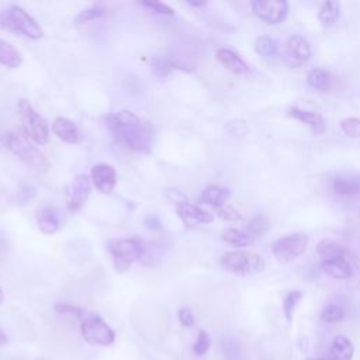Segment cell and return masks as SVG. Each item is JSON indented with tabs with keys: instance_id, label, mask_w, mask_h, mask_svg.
I'll return each mask as SVG.
<instances>
[{
	"instance_id": "1",
	"label": "cell",
	"mask_w": 360,
	"mask_h": 360,
	"mask_svg": "<svg viewBox=\"0 0 360 360\" xmlns=\"http://www.w3.org/2000/svg\"><path fill=\"white\" fill-rule=\"evenodd\" d=\"M108 130L114 140L133 152H149L154 131L149 123L129 110L118 111L108 118Z\"/></svg>"
},
{
	"instance_id": "2",
	"label": "cell",
	"mask_w": 360,
	"mask_h": 360,
	"mask_svg": "<svg viewBox=\"0 0 360 360\" xmlns=\"http://www.w3.org/2000/svg\"><path fill=\"white\" fill-rule=\"evenodd\" d=\"M0 30L22 34L30 40H40L44 35L40 24L17 5L0 13Z\"/></svg>"
},
{
	"instance_id": "3",
	"label": "cell",
	"mask_w": 360,
	"mask_h": 360,
	"mask_svg": "<svg viewBox=\"0 0 360 360\" xmlns=\"http://www.w3.org/2000/svg\"><path fill=\"white\" fill-rule=\"evenodd\" d=\"M117 272H127L136 261H141L145 254V245L140 238H122L108 244Z\"/></svg>"
},
{
	"instance_id": "4",
	"label": "cell",
	"mask_w": 360,
	"mask_h": 360,
	"mask_svg": "<svg viewBox=\"0 0 360 360\" xmlns=\"http://www.w3.org/2000/svg\"><path fill=\"white\" fill-rule=\"evenodd\" d=\"M5 144L15 156H17L33 170L38 173H44L48 170L49 162L45 158V155L34 145H31L24 137L17 136L15 133H8L5 137Z\"/></svg>"
},
{
	"instance_id": "5",
	"label": "cell",
	"mask_w": 360,
	"mask_h": 360,
	"mask_svg": "<svg viewBox=\"0 0 360 360\" xmlns=\"http://www.w3.org/2000/svg\"><path fill=\"white\" fill-rule=\"evenodd\" d=\"M19 115L26 137L38 145H45L49 138V130L44 117L40 115L24 99L19 101Z\"/></svg>"
},
{
	"instance_id": "6",
	"label": "cell",
	"mask_w": 360,
	"mask_h": 360,
	"mask_svg": "<svg viewBox=\"0 0 360 360\" xmlns=\"http://www.w3.org/2000/svg\"><path fill=\"white\" fill-rule=\"evenodd\" d=\"M220 263L225 272L236 276H249L265 269V261L262 256L241 251L225 252L221 256Z\"/></svg>"
},
{
	"instance_id": "7",
	"label": "cell",
	"mask_w": 360,
	"mask_h": 360,
	"mask_svg": "<svg viewBox=\"0 0 360 360\" xmlns=\"http://www.w3.org/2000/svg\"><path fill=\"white\" fill-rule=\"evenodd\" d=\"M81 332L83 339L90 345L111 346L115 341L113 328L97 314L85 313L81 318Z\"/></svg>"
},
{
	"instance_id": "8",
	"label": "cell",
	"mask_w": 360,
	"mask_h": 360,
	"mask_svg": "<svg viewBox=\"0 0 360 360\" xmlns=\"http://www.w3.org/2000/svg\"><path fill=\"white\" fill-rule=\"evenodd\" d=\"M309 247V236L306 234H290L286 235L272 245L273 255L277 261L283 263L293 262L298 256H302Z\"/></svg>"
},
{
	"instance_id": "9",
	"label": "cell",
	"mask_w": 360,
	"mask_h": 360,
	"mask_svg": "<svg viewBox=\"0 0 360 360\" xmlns=\"http://www.w3.org/2000/svg\"><path fill=\"white\" fill-rule=\"evenodd\" d=\"M254 13L268 24L281 23L288 13V3L284 0H255L251 3Z\"/></svg>"
},
{
	"instance_id": "10",
	"label": "cell",
	"mask_w": 360,
	"mask_h": 360,
	"mask_svg": "<svg viewBox=\"0 0 360 360\" xmlns=\"http://www.w3.org/2000/svg\"><path fill=\"white\" fill-rule=\"evenodd\" d=\"M90 180L86 174H78L67 188V207L71 213L79 211L90 195Z\"/></svg>"
},
{
	"instance_id": "11",
	"label": "cell",
	"mask_w": 360,
	"mask_h": 360,
	"mask_svg": "<svg viewBox=\"0 0 360 360\" xmlns=\"http://www.w3.org/2000/svg\"><path fill=\"white\" fill-rule=\"evenodd\" d=\"M92 180H93V185L100 193L108 195L114 190L117 185L115 170L113 169V166L106 163L95 165L92 169Z\"/></svg>"
},
{
	"instance_id": "12",
	"label": "cell",
	"mask_w": 360,
	"mask_h": 360,
	"mask_svg": "<svg viewBox=\"0 0 360 360\" xmlns=\"http://www.w3.org/2000/svg\"><path fill=\"white\" fill-rule=\"evenodd\" d=\"M176 211L179 217L182 218L185 225L188 227H196L199 224H211L214 221V217L211 213L186 202L176 206Z\"/></svg>"
},
{
	"instance_id": "13",
	"label": "cell",
	"mask_w": 360,
	"mask_h": 360,
	"mask_svg": "<svg viewBox=\"0 0 360 360\" xmlns=\"http://www.w3.org/2000/svg\"><path fill=\"white\" fill-rule=\"evenodd\" d=\"M353 262L354 259H352V254L349 252L345 256L325 261L321 265H322V270L332 279L347 280L353 275Z\"/></svg>"
},
{
	"instance_id": "14",
	"label": "cell",
	"mask_w": 360,
	"mask_h": 360,
	"mask_svg": "<svg viewBox=\"0 0 360 360\" xmlns=\"http://www.w3.org/2000/svg\"><path fill=\"white\" fill-rule=\"evenodd\" d=\"M288 117L298 120L300 123L306 124L314 136H322L325 133V120L321 114L310 110H303L298 107H293L288 110Z\"/></svg>"
},
{
	"instance_id": "15",
	"label": "cell",
	"mask_w": 360,
	"mask_h": 360,
	"mask_svg": "<svg viewBox=\"0 0 360 360\" xmlns=\"http://www.w3.org/2000/svg\"><path fill=\"white\" fill-rule=\"evenodd\" d=\"M52 131L54 134L67 144H78L81 140V134H79V129L78 126L72 122L69 118L65 117H58L54 124H52Z\"/></svg>"
},
{
	"instance_id": "16",
	"label": "cell",
	"mask_w": 360,
	"mask_h": 360,
	"mask_svg": "<svg viewBox=\"0 0 360 360\" xmlns=\"http://www.w3.org/2000/svg\"><path fill=\"white\" fill-rule=\"evenodd\" d=\"M215 55H217L218 63L229 72H232L235 75H245L249 72V67L245 64L244 59L238 54H235L234 51H231L228 48H221L217 51Z\"/></svg>"
},
{
	"instance_id": "17",
	"label": "cell",
	"mask_w": 360,
	"mask_h": 360,
	"mask_svg": "<svg viewBox=\"0 0 360 360\" xmlns=\"http://www.w3.org/2000/svg\"><path fill=\"white\" fill-rule=\"evenodd\" d=\"M354 354V346L352 343V341L343 335H338L335 336L331 350H329V356L327 357L328 360H352Z\"/></svg>"
},
{
	"instance_id": "18",
	"label": "cell",
	"mask_w": 360,
	"mask_h": 360,
	"mask_svg": "<svg viewBox=\"0 0 360 360\" xmlns=\"http://www.w3.org/2000/svg\"><path fill=\"white\" fill-rule=\"evenodd\" d=\"M288 54L300 63H307L311 58V47L310 42L300 35H294L287 41Z\"/></svg>"
},
{
	"instance_id": "19",
	"label": "cell",
	"mask_w": 360,
	"mask_h": 360,
	"mask_svg": "<svg viewBox=\"0 0 360 360\" xmlns=\"http://www.w3.org/2000/svg\"><path fill=\"white\" fill-rule=\"evenodd\" d=\"M23 64L20 52L9 42L0 40V65L8 69H16Z\"/></svg>"
},
{
	"instance_id": "20",
	"label": "cell",
	"mask_w": 360,
	"mask_h": 360,
	"mask_svg": "<svg viewBox=\"0 0 360 360\" xmlns=\"http://www.w3.org/2000/svg\"><path fill=\"white\" fill-rule=\"evenodd\" d=\"M332 189L336 195L345 197H353L360 195L359 177H336L332 183Z\"/></svg>"
},
{
	"instance_id": "21",
	"label": "cell",
	"mask_w": 360,
	"mask_h": 360,
	"mask_svg": "<svg viewBox=\"0 0 360 360\" xmlns=\"http://www.w3.org/2000/svg\"><path fill=\"white\" fill-rule=\"evenodd\" d=\"M222 241L235 248H245L255 244V238H252L247 231L229 228L224 231Z\"/></svg>"
},
{
	"instance_id": "22",
	"label": "cell",
	"mask_w": 360,
	"mask_h": 360,
	"mask_svg": "<svg viewBox=\"0 0 360 360\" xmlns=\"http://www.w3.org/2000/svg\"><path fill=\"white\" fill-rule=\"evenodd\" d=\"M37 221H38L40 231L47 235L55 234L59 229V227H61L59 225V218H58L56 213L49 207H44L38 211Z\"/></svg>"
},
{
	"instance_id": "23",
	"label": "cell",
	"mask_w": 360,
	"mask_h": 360,
	"mask_svg": "<svg viewBox=\"0 0 360 360\" xmlns=\"http://www.w3.org/2000/svg\"><path fill=\"white\" fill-rule=\"evenodd\" d=\"M229 197V192L227 189H222L220 186H208L202 197H200V203L203 204H208L214 208H220L222 207L224 204H227V200Z\"/></svg>"
},
{
	"instance_id": "24",
	"label": "cell",
	"mask_w": 360,
	"mask_h": 360,
	"mask_svg": "<svg viewBox=\"0 0 360 360\" xmlns=\"http://www.w3.org/2000/svg\"><path fill=\"white\" fill-rule=\"evenodd\" d=\"M317 254L321 259V263L334 258H339V256H345L349 254L347 249H345L342 245L331 241V239H322V241L318 244L317 248Z\"/></svg>"
},
{
	"instance_id": "25",
	"label": "cell",
	"mask_w": 360,
	"mask_h": 360,
	"mask_svg": "<svg viewBox=\"0 0 360 360\" xmlns=\"http://www.w3.org/2000/svg\"><path fill=\"white\" fill-rule=\"evenodd\" d=\"M307 83L310 88H313L318 92H325L331 86V76L325 69L316 68V69L310 71V74L307 76Z\"/></svg>"
},
{
	"instance_id": "26",
	"label": "cell",
	"mask_w": 360,
	"mask_h": 360,
	"mask_svg": "<svg viewBox=\"0 0 360 360\" xmlns=\"http://www.w3.org/2000/svg\"><path fill=\"white\" fill-rule=\"evenodd\" d=\"M339 16H341V5L338 2L324 3L320 9V13H318L320 22L327 27L334 26L338 22Z\"/></svg>"
},
{
	"instance_id": "27",
	"label": "cell",
	"mask_w": 360,
	"mask_h": 360,
	"mask_svg": "<svg viewBox=\"0 0 360 360\" xmlns=\"http://www.w3.org/2000/svg\"><path fill=\"white\" fill-rule=\"evenodd\" d=\"M174 69H183V68L179 64H176L170 58L158 56L152 61V71L158 78H166Z\"/></svg>"
},
{
	"instance_id": "28",
	"label": "cell",
	"mask_w": 360,
	"mask_h": 360,
	"mask_svg": "<svg viewBox=\"0 0 360 360\" xmlns=\"http://www.w3.org/2000/svg\"><path fill=\"white\" fill-rule=\"evenodd\" d=\"M303 295H304L303 291L294 290V291H290V293L284 297V300H283V311H284V317H286V320H287L288 322L293 321L294 311H295L298 303L302 302Z\"/></svg>"
},
{
	"instance_id": "29",
	"label": "cell",
	"mask_w": 360,
	"mask_h": 360,
	"mask_svg": "<svg viewBox=\"0 0 360 360\" xmlns=\"http://www.w3.org/2000/svg\"><path fill=\"white\" fill-rule=\"evenodd\" d=\"M255 49L259 55H262L263 58H273L277 55L279 48H277V42L270 38V37H259L255 42Z\"/></svg>"
},
{
	"instance_id": "30",
	"label": "cell",
	"mask_w": 360,
	"mask_h": 360,
	"mask_svg": "<svg viewBox=\"0 0 360 360\" xmlns=\"http://www.w3.org/2000/svg\"><path fill=\"white\" fill-rule=\"evenodd\" d=\"M270 224L269 220L265 215H256L254 220H251L247 225V232L252 236V238H261L262 235H265L269 229Z\"/></svg>"
},
{
	"instance_id": "31",
	"label": "cell",
	"mask_w": 360,
	"mask_h": 360,
	"mask_svg": "<svg viewBox=\"0 0 360 360\" xmlns=\"http://www.w3.org/2000/svg\"><path fill=\"white\" fill-rule=\"evenodd\" d=\"M106 13H107L106 8H103L101 5H95V6H92V8H89V9L83 10V12H81V13L76 16L75 22H76L78 24L90 23V22H95V20H97V19L106 16Z\"/></svg>"
},
{
	"instance_id": "32",
	"label": "cell",
	"mask_w": 360,
	"mask_h": 360,
	"mask_svg": "<svg viewBox=\"0 0 360 360\" xmlns=\"http://www.w3.org/2000/svg\"><path fill=\"white\" fill-rule=\"evenodd\" d=\"M222 353L227 360H239L243 357V349L239 343L232 338H225L222 341Z\"/></svg>"
},
{
	"instance_id": "33",
	"label": "cell",
	"mask_w": 360,
	"mask_h": 360,
	"mask_svg": "<svg viewBox=\"0 0 360 360\" xmlns=\"http://www.w3.org/2000/svg\"><path fill=\"white\" fill-rule=\"evenodd\" d=\"M342 133L349 138H359L360 137V118L350 117L345 118L339 123Z\"/></svg>"
},
{
	"instance_id": "34",
	"label": "cell",
	"mask_w": 360,
	"mask_h": 360,
	"mask_svg": "<svg viewBox=\"0 0 360 360\" xmlns=\"http://www.w3.org/2000/svg\"><path fill=\"white\" fill-rule=\"evenodd\" d=\"M321 318L328 322V324H335V322H339L345 318V310L341 307V306H336V304H331V306H327L321 314Z\"/></svg>"
},
{
	"instance_id": "35",
	"label": "cell",
	"mask_w": 360,
	"mask_h": 360,
	"mask_svg": "<svg viewBox=\"0 0 360 360\" xmlns=\"http://www.w3.org/2000/svg\"><path fill=\"white\" fill-rule=\"evenodd\" d=\"M211 347V336L206 331H200L196 339V343L193 346V352L197 356H204Z\"/></svg>"
},
{
	"instance_id": "36",
	"label": "cell",
	"mask_w": 360,
	"mask_h": 360,
	"mask_svg": "<svg viewBox=\"0 0 360 360\" xmlns=\"http://www.w3.org/2000/svg\"><path fill=\"white\" fill-rule=\"evenodd\" d=\"M215 211L221 218H224L227 221H241L243 220V215L239 214L232 206H228V204H224L222 207L215 208Z\"/></svg>"
},
{
	"instance_id": "37",
	"label": "cell",
	"mask_w": 360,
	"mask_h": 360,
	"mask_svg": "<svg viewBox=\"0 0 360 360\" xmlns=\"http://www.w3.org/2000/svg\"><path fill=\"white\" fill-rule=\"evenodd\" d=\"M141 5L144 8H148L149 10H152L156 15H165V16H173L174 15L173 9H170L167 5L161 3V2H142Z\"/></svg>"
},
{
	"instance_id": "38",
	"label": "cell",
	"mask_w": 360,
	"mask_h": 360,
	"mask_svg": "<svg viewBox=\"0 0 360 360\" xmlns=\"http://www.w3.org/2000/svg\"><path fill=\"white\" fill-rule=\"evenodd\" d=\"M227 130L235 137H244L248 133V126L243 120H236V122H231L227 124Z\"/></svg>"
},
{
	"instance_id": "39",
	"label": "cell",
	"mask_w": 360,
	"mask_h": 360,
	"mask_svg": "<svg viewBox=\"0 0 360 360\" xmlns=\"http://www.w3.org/2000/svg\"><path fill=\"white\" fill-rule=\"evenodd\" d=\"M55 311L58 314H69V316H75L78 317L79 320L85 316V310L79 309V307H75V306H71V304H56L55 306Z\"/></svg>"
},
{
	"instance_id": "40",
	"label": "cell",
	"mask_w": 360,
	"mask_h": 360,
	"mask_svg": "<svg viewBox=\"0 0 360 360\" xmlns=\"http://www.w3.org/2000/svg\"><path fill=\"white\" fill-rule=\"evenodd\" d=\"M177 318H179V322L182 324L183 327H186V328H192V327L195 325V322H196L192 310H190V309H186V307L179 310Z\"/></svg>"
},
{
	"instance_id": "41",
	"label": "cell",
	"mask_w": 360,
	"mask_h": 360,
	"mask_svg": "<svg viewBox=\"0 0 360 360\" xmlns=\"http://www.w3.org/2000/svg\"><path fill=\"white\" fill-rule=\"evenodd\" d=\"M167 199H169L170 202L176 203V206L189 202V200H188V197H186L182 192H179V190H176V189H174V190H173V189L167 190Z\"/></svg>"
},
{
	"instance_id": "42",
	"label": "cell",
	"mask_w": 360,
	"mask_h": 360,
	"mask_svg": "<svg viewBox=\"0 0 360 360\" xmlns=\"http://www.w3.org/2000/svg\"><path fill=\"white\" fill-rule=\"evenodd\" d=\"M8 238L3 231H0V263H2L8 255Z\"/></svg>"
},
{
	"instance_id": "43",
	"label": "cell",
	"mask_w": 360,
	"mask_h": 360,
	"mask_svg": "<svg viewBox=\"0 0 360 360\" xmlns=\"http://www.w3.org/2000/svg\"><path fill=\"white\" fill-rule=\"evenodd\" d=\"M6 342H8V336L2 329H0V345H5Z\"/></svg>"
},
{
	"instance_id": "44",
	"label": "cell",
	"mask_w": 360,
	"mask_h": 360,
	"mask_svg": "<svg viewBox=\"0 0 360 360\" xmlns=\"http://www.w3.org/2000/svg\"><path fill=\"white\" fill-rule=\"evenodd\" d=\"M190 6H195V8H202V6H206L207 3L206 2H189Z\"/></svg>"
},
{
	"instance_id": "45",
	"label": "cell",
	"mask_w": 360,
	"mask_h": 360,
	"mask_svg": "<svg viewBox=\"0 0 360 360\" xmlns=\"http://www.w3.org/2000/svg\"><path fill=\"white\" fill-rule=\"evenodd\" d=\"M3 302H5V293H3L2 287H0V304H3Z\"/></svg>"
},
{
	"instance_id": "46",
	"label": "cell",
	"mask_w": 360,
	"mask_h": 360,
	"mask_svg": "<svg viewBox=\"0 0 360 360\" xmlns=\"http://www.w3.org/2000/svg\"><path fill=\"white\" fill-rule=\"evenodd\" d=\"M307 360H328V359L327 357H310Z\"/></svg>"
}]
</instances>
